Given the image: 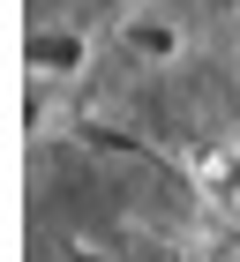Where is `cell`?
<instances>
[{"mask_svg": "<svg viewBox=\"0 0 240 262\" xmlns=\"http://www.w3.org/2000/svg\"><path fill=\"white\" fill-rule=\"evenodd\" d=\"M180 23L165 15V8H128L120 15V53L128 60H143V68H165V60H180Z\"/></svg>", "mask_w": 240, "mask_h": 262, "instance_id": "7a4b0ae2", "label": "cell"}, {"mask_svg": "<svg viewBox=\"0 0 240 262\" xmlns=\"http://www.w3.org/2000/svg\"><path fill=\"white\" fill-rule=\"evenodd\" d=\"M60 262H98V255H60Z\"/></svg>", "mask_w": 240, "mask_h": 262, "instance_id": "3957f363", "label": "cell"}, {"mask_svg": "<svg viewBox=\"0 0 240 262\" xmlns=\"http://www.w3.org/2000/svg\"><path fill=\"white\" fill-rule=\"evenodd\" d=\"M23 60H30V75H38V82H68V75L90 68V30H75V23H30Z\"/></svg>", "mask_w": 240, "mask_h": 262, "instance_id": "6da1fadb", "label": "cell"}]
</instances>
